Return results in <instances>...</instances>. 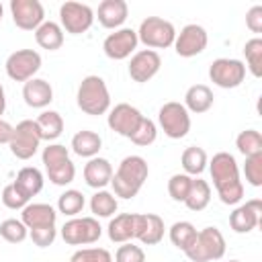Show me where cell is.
<instances>
[{"mask_svg": "<svg viewBox=\"0 0 262 262\" xmlns=\"http://www.w3.org/2000/svg\"><path fill=\"white\" fill-rule=\"evenodd\" d=\"M137 31L135 29H129V27H121L113 33H108L102 41V51L108 59H115V61H121V59H127L135 53L137 49Z\"/></svg>", "mask_w": 262, "mask_h": 262, "instance_id": "13", "label": "cell"}, {"mask_svg": "<svg viewBox=\"0 0 262 262\" xmlns=\"http://www.w3.org/2000/svg\"><path fill=\"white\" fill-rule=\"evenodd\" d=\"M94 23V10L82 2H63L59 6V27L70 35L86 33Z\"/></svg>", "mask_w": 262, "mask_h": 262, "instance_id": "12", "label": "cell"}, {"mask_svg": "<svg viewBox=\"0 0 262 262\" xmlns=\"http://www.w3.org/2000/svg\"><path fill=\"white\" fill-rule=\"evenodd\" d=\"M72 151L80 158H96L98 151L102 149V137L96 133V131H90V129H82L78 131L74 137H72V143H70Z\"/></svg>", "mask_w": 262, "mask_h": 262, "instance_id": "25", "label": "cell"}, {"mask_svg": "<svg viewBox=\"0 0 262 262\" xmlns=\"http://www.w3.org/2000/svg\"><path fill=\"white\" fill-rule=\"evenodd\" d=\"M76 102L82 113L92 115V117L108 113L111 111V92L106 88V82L94 74L86 76L78 86Z\"/></svg>", "mask_w": 262, "mask_h": 262, "instance_id": "3", "label": "cell"}, {"mask_svg": "<svg viewBox=\"0 0 262 262\" xmlns=\"http://www.w3.org/2000/svg\"><path fill=\"white\" fill-rule=\"evenodd\" d=\"M12 125L4 119H0V145H8L10 143V137H12Z\"/></svg>", "mask_w": 262, "mask_h": 262, "instance_id": "46", "label": "cell"}, {"mask_svg": "<svg viewBox=\"0 0 262 262\" xmlns=\"http://www.w3.org/2000/svg\"><path fill=\"white\" fill-rule=\"evenodd\" d=\"M115 262H145V252L133 242L121 244L115 252Z\"/></svg>", "mask_w": 262, "mask_h": 262, "instance_id": "43", "label": "cell"}, {"mask_svg": "<svg viewBox=\"0 0 262 262\" xmlns=\"http://www.w3.org/2000/svg\"><path fill=\"white\" fill-rule=\"evenodd\" d=\"M70 262H113V256L104 248H80L70 256Z\"/></svg>", "mask_w": 262, "mask_h": 262, "instance_id": "41", "label": "cell"}, {"mask_svg": "<svg viewBox=\"0 0 262 262\" xmlns=\"http://www.w3.org/2000/svg\"><path fill=\"white\" fill-rule=\"evenodd\" d=\"M207 166H209L213 186H215L221 203L237 205L244 199V182H242L239 166H237L235 158L229 151H219L211 158V162Z\"/></svg>", "mask_w": 262, "mask_h": 262, "instance_id": "1", "label": "cell"}, {"mask_svg": "<svg viewBox=\"0 0 262 262\" xmlns=\"http://www.w3.org/2000/svg\"><path fill=\"white\" fill-rule=\"evenodd\" d=\"M135 145H141V147H147V145H151L156 139H158V125L151 121V119H147V117H143L141 121H139V125H137V129L133 131V135L129 137Z\"/></svg>", "mask_w": 262, "mask_h": 262, "instance_id": "39", "label": "cell"}, {"mask_svg": "<svg viewBox=\"0 0 262 262\" xmlns=\"http://www.w3.org/2000/svg\"><path fill=\"white\" fill-rule=\"evenodd\" d=\"M164 219L156 213H137L135 215V239L143 246H156L164 239Z\"/></svg>", "mask_w": 262, "mask_h": 262, "instance_id": "19", "label": "cell"}, {"mask_svg": "<svg viewBox=\"0 0 262 262\" xmlns=\"http://www.w3.org/2000/svg\"><path fill=\"white\" fill-rule=\"evenodd\" d=\"M184 108L194 115H203L213 106V90L207 84H194L184 94Z\"/></svg>", "mask_w": 262, "mask_h": 262, "instance_id": "26", "label": "cell"}, {"mask_svg": "<svg viewBox=\"0 0 262 262\" xmlns=\"http://www.w3.org/2000/svg\"><path fill=\"white\" fill-rule=\"evenodd\" d=\"M160 68H162V57H160L158 51H154V49H139V51H135L131 55L127 72H129L133 82L143 84V82H149L160 72Z\"/></svg>", "mask_w": 262, "mask_h": 262, "instance_id": "17", "label": "cell"}, {"mask_svg": "<svg viewBox=\"0 0 262 262\" xmlns=\"http://www.w3.org/2000/svg\"><path fill=\"white\" fill-rule=\"evenodd\" d=\"M111 178H113V166L106 158H90L84 166V180L90 188H104L106 184H111Z\"/></svg>", "mask_w": 262, "mask_h": 262, "instance_id": "23", "label": "cell"}, {"mask_svg": "<svg viewBox=\"0 0 262 262\" xmlns=\"http://www.w3.org/2000/svg\"><path fill=\"white\" fill-rule=\"evenodd\" d=\"M209 78L219 88H237L246 80V66L235 57H219L209 66Z\"/></svg>", "mask_w": 262, "mask_h": 262, "instance_id": "11", "label": "cell"}, {"mask_svg": "<svg viewBox=\"0 0 262 262\" xmlns=\"http://www.w3.org/2000/svg\"><path fill=\"white\" fill-rule=\"evenodd\" d=\"M35 41L41 49L47 51H57L63 45V29L59 27V23L53 20H45L37 31H35Z\"/></svg>", "mask_w": 262, "mask_h": 262, "instance_id": "27", "label": "cell"}, {"mask_svg": "<svg viewBox=\"0 0 262 262\" xmlns=\"http://www.w3.org/2000/svg\"><path fill=\"white\" fill-rule=\"evenodd\" d=\"M168 235H170L172 246H176L178 250L186 252V250L192 246L194 237H196V227H194L190 221H176V223H172V227L168 229Z\"/></svg>", "mask_w": 262, "mask_h": 262, "instance_id": "33", "label": "cell"}, {"mask_svg": "<svg viewBox=\"0 0 262 262\" xmlns=\"http://www.w3.org/2000/svg\"><path fill=\"white\" fill-rule=\"evenodd\" d=\"M190 182H192V176H188L184 172L172 174L170 180H168V194L172 196V201L184 203V199H186V194L190 190Z\"/></svg>", "mask_w": 262, "mask_h": 262, "instance_id": "40", "label": "cell"}, {"mask_svg": "<svg viewBox=\"0 0 262 262\" xmlns=\"http://www.w3.org/2000/svg\"><path fill=\"white\" fill-rule=\"evenodd\" d=\"M41 160H43L47 178L55 186H68L70 182H74L76 166H74L66 145H61V143H47V147H43Z\"/></svg>", "mask_w": 262, "mask_h": 262, "instance_id": "4", "label": "cell"}, {"mask_svg": "<svg viewBox=\"0 0 262 262\" xmlns=\"http://www.w3.org/2000/svg\"><path fill=\"white\" fill-rule=\"evenodd\" d=\"M0 201L4 203V207L6 209H10V211H23L27 205H29V196L14 184V182H10V184H6L4 188H2V192H0Z\"/></svg>", "mask_w": 262, "mask_h": 262, "instance_id": "38", "label": "cell"}, {"mask_svg": "<svg viewBox=\"0 0 262 262\" xmlns=\"http://www.w3.org/2000/svg\"><path fill=\"white\" fill-rule=\"evenodd\" d=\"M29 237L33 239V244L37 248H49V246H53V242L57 237V229H55V225L39 227V229H29Z\"/></svg>", "mask_w": 262, "mask_h": 262, "instance_id": "44", "label": "cell"}, {"mask_svg": "<svg viewBox=\"0 0 262 262\" xmlns=\"http://www.w3.org/2000/svg\"><path fill=\"white\" fill-rule=\"evenodd\" d=\"M43 182H45L43 172H41L39 168H35V166H25V168H20L18 174H16V178H14V184H16L29 199L37 196V194L43 190Z\"/></svg>", "mask_w": 262, "mask_h": 262, "instance_id": "28", "label": "cell"}, {"mask_svg": "<svg viewBox=\"0 0 262 262\" xmlns=\"http://www.w3.org/2000/svg\"><path fill=\"white\" fill-rule=\"evenodd\" d=\"M102 227L96 217H72L61 227V239L70 246H90L98 242Z\"/></svg>", "mask_w": 262, "mask_h": 262, "instance_id": "9", "label": "cell"}, {"mask_svg": "<svg viewBox=\"0 0 262 262\" xmlns=\"http://www.w3.org/2000/svg\"><path fill=\"white\" fill-rule=\"evenodd\" d=\"M188 260L192 262H211L221 260L225 256V237L217 227H205L196 231V237L192 246L184 252Z\"/></svg>", "mask_w": 262, "mask_h": 262, "instance_id": "5", "label": "cell"}, {"mask_svg": "<svg viewBox=\"0 0 262 262\" xmlns=\"http://www.w3.org/2000/svg\"><path fill=\"white\" fill-rule=\"evenodd\" d=\"M180 164H182L184 174L196 178L199 174L205 172V168H207V164H209V158H207V151H205L203 147H199V145H190V147H186V149L182 151V156H180Z\"/></svg>", "mask_w": 262, "mask_h": 262, "instance_id": "30", "label": "cell"}, {"mask_svg": "<svg viewBox=\"0 0 262 262\" xmlns=\"http://www.w3.org/2000/svg\"><path fill=\"white\" fill-rule=\"evenodd\" d=\"M135 215L137 213H121V215H115L108 221V227H106L108 239L115 242V244L133 242L135 239Z\"/></svg>", "mask_w": 262, "mask_h": 262, "instance_id": "24", "label": "cell"}, {"mask_svg": "<svg viewBox=\"0 0 262 262\" xmlns=\"http://www.w3.org/2000/svg\"><path fill=\"white\" fill-rule=\"evenodd\" d=\"M147 176H149V166H147L145 158L135 156V154L123 158L117 172H113V178H111L113 194L119 196V199L137 196V192L145 184Z\"/></svg>", "mask_w": 262, "mask_h": 262, "instance_id": "2", "label": "cell"}, {"mask_svg": "<svg viewBox=\"0 0 262 262\" xmlns=\"http://www.w3.org/2000/svg\"><path fill=\"white\" fill-rule=\"evenodd\" d=\"M246 27L252 33H262V6L256 4L246 12Z\"/></svg>", "mask_w": 262, "mask_h": 262, "instance_id": "45", "label": "cell"}, {"mask_svg": "<svg viewBox=\"0 0 262 262\" xmlns=\"http://www.w3.org/2000/svg\"><path fill=\"white\" fill-rule=\"evenodd\" d=\"M4 111H6V92H4V86L0 84V119H2Z\"/></svg>", "mask_w": 262, "mask_h": 262, "instance_id": "47", "label": "cell"}, {"mask_svg": "<svg viewBox=\"0 0 262 262\" xmlns=\"http://www.w3.org/2000/svg\"><path fill=\"white\" fill-rule=\"evenodd\" d=\"M41 133H39V127L33 119H25L20 123H16V127L12 129V137H10V154L16 158V160H31L39 145H41Z\"/></svg>", "mask_w": 262, "mask_h": 262, "instance_id": "8", "label": "cell"}, {"mask_svg": "<svg viewBox=\"0 0 262 262\" xmlns=\"http://www.w3.org/2000/svg\"><path fill=\"white\" fill-rule=\"evenodd\" d=\"M23 98H25V104L31 106V108H45L53 100V88H51V84L47 80L33 78V80L25 82Z\"/></svg>", "mask_w": 262, "mask_h": 262, "instance_id": "22", "label": "cell"}, {"mask_svg": "<svg viewBox=\"0 0 262 262\" xmlns=\"http://www.w3.org/2000/svg\"><path fill=\"white\" fill-rule=\"evenodd\" d=\"M244 55H246V70H250V74L254 78L262 76V39L254 37L250 41H246L244 45Z\"/></svg>", "mask_w": 262, "mask_h": 262, "instance_id": "36", "label": "cell"}, {"mask_svg": "<svg viewBox=\"0 0 262 262\" xmlns=\"http://www.w3.org/2000/svg\"><path fill=\"white\" fill-rule=\"evenodd\" d=\"M244 178L250 186H262V154L250 156L244 162Z\"/></svg>", "mask_w": 262, "mask_h": 262, "instance_id": "42", "label": "cell"}, {"mask_svg": "<svg viewBox=\"0 0 262 262\" xmlns=\"http://www.w3.org/2000/svg\"><path fill=\"white\" fill-rule=\"evenodd\" d=\"M2 12H4V8H2V2H0V20H2Z\"/></svg>", "mask_w": 262, "mask_h": 262, "instance_id": "48", "label": "cell"}, {"mask_svg": "<svg viewBox=\"0 0 262 262\" xmlns=\"http://www.w3.org/2000/svg\"><path fill=\"white\" fill-rule=\"evenodd\" d=\"M209 203H211V186H209V182L203 180V178H192L190 190H188V194L184 199V205L190 211L199 213V211L207 209Z\"/></svg>", "mask_w": 262, "mask_h": 262, "instance_id": "32", "label": "cell"}, {"mask_svg": "<svg viewBox=\"0 0 262 262\" xmlns=\"http://www.w3.org/2000/svg\"><path fill=\"white\" fill-rule=\"evenodd\" d=\"M229 262H239V260H229Z\"/></svg>", "mask_w": 262, "mask_h": 262, "instance_id": "49", "label": "cell"}, {"mask_svg": "<svg viewBox=\"0 0 262 262\" xmlns=\"http://www.w3.org/2000/svg\"><path fill=\"white\" fill-rule=\"evenodd\" d=\"M127 16H129V6L125 0H102L94 14V18H98V23L104 29H113V31L121 29Z\"/></svg>", "mask_w": 262, "mask_h": 262, "instance_id": "20", "label": "cell"}, {"mask_svg": "<svg viewBox=\"0 0 262 262\" xmlns=\"http://www.w3.org/2000/svg\"><path fill=\"white\" fill-rule=\"evenodd\" d=\"M207 43H209V35L205 31V27L190 23V25L182 27L180 33H176L174 51L180 57H194L207 49Z\"/></svg>", "mask_w": 262, "mask_h": 262, "instance_id": "15", "label": "cell"}, {"mask_svg": "<svg viewBox=\"0 0 262 262\" xmlns=\"http://www.w3.org/2000/svg\"><path fill=\"white\" fill-rule=\"evenodd\" d=\"M141 119H143V115H141V111H139L137 106H133V104H129V102H119V104H115V106L108 111V115H106V125H108L111 131H115L117 135L129 139V137L133 135V131L137 129V125H139Z\"/></svg>", "mask_w": 262, "mask_h": 262, "instance_id": "16", "label": "cell"}, {"mask_svg": "<svg viewBox=\"0 0 262 262\" xmlns=\"http://www.w3.org/2000/svg\"><path fill=\"white\" fill-rule=\"evenodd\" d=\"M84 205H86L84 194L76 188H68L57 199V213H61L66 217H78V213H82Z\"/></svg>", "mask_w": 262, "mask_h": 262, "instance_id": "34", "label": "cell"}, {"mask_svg": "<svg viewBox=\"0 0 262 262\" xmlns=\"http://www.w3.org/2000/svg\"><path fill=\"white\" fill-rule=\"evenodd\" d=\"M37 127H39V133H41V139L43 141H55L61 133H63V119L57 111H43L37 119H35Z\"/></svg>", "mask_w": 262, "mask_h": 262, "instance_id": "29", "label": "cell"}, {"mask_svg": "<svg viewBox=\"0 0 262 262\" xmlns=\"http://www.w3.org/2000/svg\"><path fill=\"white\" fill-rule=\"evenodd\" d=\"M158 123L166 137L170 139H182L190 131V113L184 108L182 102L170 100L164 102L158 111Z\"/></svg>", "mask_w": 262, "mask_h": 262, "instance_id": "7", "label": "cell"}, {"mask_svg": "<svg viewBox=\"0 0 262 262\" xmlns=\"http://www.w3.org/2000/svg\"><path fill=\"white\" fill-rule=\"evenodd\" d=\"M176 39V29L170 20L162 16H147L141 20L137 29V41L143 43L147 49H166L172 47Z\"/></svg>", "mask_w": 262, "mask_h": 262, "instance_id": "6", "label": "cell"}, {"mask_svg": "<svg viewBox=\"0 0 262 262\" xmlns=\"http://www.w3.org/2000/svg\"><path fill=\"white\" fill-rule=\"evenodd\" d=\"M12 23L23 31H37L45 23V8L39 0H10Z\"/></svg>", "mask_w": 262, "mask_h": 262, "instance_id": "14", "label": "cell"}, {"mask_svg": "<svg viewBox=\"0 0 262 262\" xmlns=\"http://www.w3.org/2000/svg\"><path fill=\"white\" fill-rule=\"evenodd\" d=\"M20 221L27 225V229L49 227V225H55L57 211L47 203H29L20 211Z\"/></svg>", "mask_w": 262, "mask_h": 262, "instance_id": "21", "label": "cell"}, {"mask_svg": "<svg viewBox=\"0 0 262 262\" xmlns=\"http://www.w3.org/2000/svg\"><path fill=\"white\" fill-rule=\"evenodd\" d=\"M235 147L244 158L262 154V135L256 129H244L235 137Z\"/></svg>", "mask_w": 262, "mask_h": 262, "instance_id": "35", "label": "cell"}, {"mask_svg": "<svg viewBox=\"0 0 262 262\" xmlns=\"http://www.w3.org/2000/svg\"><path fill=\"white\" fill-rule=\"evenodd\" d=\"M260 217H262V201L252 199V201H246L244 205H237L231 211L229 227L235 233H250L260 225Z\"/></svg>", "mask_w": 262, "mask_h": 262, "instance_id": "18", "label": "cell"}, {"mask_svg": "<svg viewBox=\"0 0 262 262\" xmlns=\"http://www.w3.org/2000/svg\"><path fill=\"white\" fill-rule=\"evenodd\" d=\"M41 55L39 51L35 49H16L14 53H10L6 57V63H4V70H6V76L14 82H29L35 78V74L41 70Z\"/></svg>", "mask_w": 262, "mask_h": 262, "instance_id": "10", "label": "cell"}, {"mask_svg": "<svg viewBox=\"0 0 262 262\" xmlns=\"http://www.w3.org/2000/svg\"><path fill=\"white\" fill-rule=\"evenodd\" d=\"M0 235L8 244H20L29 237V229L20 219H4L0 223Z\"/></svg>", "mask_w": 262, "mask_h": 262, "instance_id": "37", "label": "cell"}, {"mask_svg": "<svg viewBox=\"0 0 262 262\" xmlns=\"http://www.w3.org/2000/svg\"><path fill=\"white\" fill-rule=\"evenodd\" d=\"M117 209H119V201H117V196H115L111 190H106V188H100V190H96V192L90 196V211H92V215L98 217V219H108V217H113V215L117 213Z\"/></svg>", "mask_w": 262, "mask_h": 262, "instance_id": "31", "label": "cell"}]
</instances>
